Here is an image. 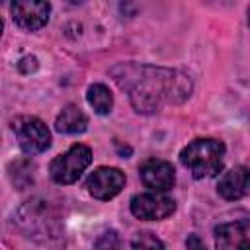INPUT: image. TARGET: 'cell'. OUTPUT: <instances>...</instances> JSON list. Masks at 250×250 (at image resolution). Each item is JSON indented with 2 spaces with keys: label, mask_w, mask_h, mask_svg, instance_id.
<instances>
[{
  "label": "cell",
  "mask_w": 250,
  "mask_h": 250,
  "mask_svg": "<svg viewBox=\"0 0 250 250\" xmlns=\"http://www.w3.org/2000/svg\"><path fill=\"white\" fill-rule=\"evenodd\" d=\"M225 145L217 139H195L180 152V162L195 180L211 178L223 168Z\"/></svg>",
  "instance_id": "obj_2"
},
{
  "label": "cell",
  "mask_w": 250,
  "mask_h": 250,
  "mask_svg": "<svg viewBox=\"0 0 250 250\" xmlns=\"http://www.w3.org/2000/svg\"><path fill=\"white\" fill-rule=\"evenodd\" d=\"M88 127V117L86 113L74 105V104H68L61 109V113L57 115V121H55V129L59 133H66V135H78V133H84Z\"/></svg>",
  "instance_id": "obj_12"
},
{
  "label": "cell",
  "mask_w": 250,
  "mask_h": 250,
  "mask_svg": "<svg viewBox=\"0 0 250 250\" xmlns=\"http://www.w3.org/2000/svg\"><path fill=\"white\" fill-rule=\"evenodd\" d=\"M18 223L27 232V236H59V215L45 199H27L18 209Z\"/></svg>",
  "instance_id": "obj_3"
},
{
  "label": "cell",
  "mask_w": 250,
  "mask_h": 250,
  "mask_svg": "<svg viewBox=\"0 0 250 250\" xmlns=\"http://www.w3.org/2000/svg\"><path fill=\"white\" fill-rule=\"evenodd\" d=\"M215 246L223 250L250 248V219L223 223L215 227Z\"/></svg>",
  "instance_id": "obj_10"
},
{
  "label": "cell",
  "mask_w": 250,
  "mask_h": 250,
  "mask_svg": "<svg viewBox=\"0 0 250 250\" xmlns=\"http://www.w3.org/2000/svg\"><path fill=\"white\" fill-rule=\"evenodd\" d=\"M18 145L27 154H39L51 146V133L47 125L33 115H20L12 121Z\"/></svg>",
  "instance_id": "obj_5"
},
{
  "label": "cell",
  "mask_w": 250,
  "mask_h": 250,
  "mask_svg": "<svg viewBox=\"0 0 250 250\" xmlns=\"http://www.w3.org/2000/svg\"><path fill=\"white\" fill-rule=\"evenodd\" d=\"M119 246V238H117V232L109 230V232H104L102 238L96 242V248H117Z\"/></svg>",
  "instance_id": "obj_16"
},
{
  "label": "cell",
  "mask_w": 250,
  "mask_h": 250,
  "mask_svg": "<svg viewBox=\"0 0 250 250\" xmlns=\"http://www.w3.org/2000/svg\"><path fill=\"white\" fill-rule=\"evenodd\" d=\"M86 100L94 107V111L100 113V115L109 113L111 107H113V96H111V92H109V88L105 84H92L88 88Z\"/></svg>",
  "instance_id": "obj_13"
},
{
  "label": "cell",
  "mask_w": 250,
  "mask_h": 250,
  "mask_svg": "<svg viewBox=\"0 0 250 250\" xmlns=\"http://www.w3.org/2000/svg\"><path fill=\"white\" fill-rule=\"evenodd\" d=\"M18 68H20L23 74H29V72L37 70V59H35V57H23V59L18 62Z\"/></svg>",
  "instance_id": "obj_17"
},
{
  "label": "cell",
  "mask_w": 250,
  "mask_h": 250,
  "mask_svg": "<svg viewBox=\"0 0 250 250\" xmlns=\"http://www.w3.org/2000/svg\"><path fill=\"white\" fill-rule=\"evenodd\" d=\"M248 23H250V8H248Z\"/></svg>",
  "instance_id": "obj_20"
},
{
  "label": "cell",
  "mask_w": 250,
  "mask_h": 250,
  "mask_svg": "<svg viewBox=\"0 0 250 250\" xmlns=\"http://www.w3.org/2000/svg\"><path fill=\"white\" fill-rule=\"evenodd\" d=\"M70 4H80V2H84V0H68Z\"/></svg>",
  "instance_id": "obj_19"
},
{
  "label": "cell",
  "mask_w": 250,
  "mask_h": 250,
  "mask_svg": "<svg viewBox=\"0 0 250 250\" xmlns=\"http://www.w3.org/2000/svg\"><path fill=\"white\" fill-rule=\"evenodd\" d=\"M217 191L221 197L229 201L242 199L244 195L250 193V170L246 166H234L227 170L217 184Z\"/></svg>",
  "instance_id": "obj_11"
},
{
  "label": "cell",
  "mask_w": 250,
  "mask_h": 250,
  "mask_svg": "<svg viewBox=\"0 0 250 250\" xmlns=\"http://www.w3.org/2000/svg\"><path fill=\"white\" fill-rule=\"evenodd\" d=\"M176 211V201L164 191L137 193L131 199V213L143 221H160Z\"/></svg>",
  "instance_id": "obj_6"
},
{
  "label": "cell",
  "mask_w": 250,
  "mask_h": 250,
  "mask_svg": "<svg viewBox=\"0 0 250 250\" xmlns=\"http://www.w3.org/2000/svg\"><path fill=\"white\" fill-rule=\"evenodd\" d=\"M115 84L129 94L131 105L139 113H154L162 105H176L189 98L191 78L176 68L121 62L111 68Z\"/></svg>",
  "instance_id": "obj_1"
},
{
  "label": "cell",
  "mask_w": 250,
  "mask_h": 250,
  "mask_svg": "<svg viewBox=\"0 0 250 250\" xmlns=\"http://www.w3.org/2000/svg\"><path fill=\"white\" fill-rule=\"evenodd\" d=\"M51 4L47 0H12V18L25 31H37L49 21Z\"/></svg>",
  "instance_id": "obj_8"
},
{
  "label": "cell",
  "mask_w": 250,
  "mask_h": 250,
  "mask_svg": "<svg viewBox=\"0 0 250 250\" xmlns=\"http://www.w3.org/2000/svg\"><path fill=\"white\" fill-rule=\"evenodd\" d=\"M139 174L143 184L152 191H168L174 188L176 182L172 164L160 158H146L139 166Z\"/></svg>",
  "instance_id": "obj_9"
},
{
  "label": "cell",
  "mask_w": 250,
  "mask_h": 250,
  "mask_svg": "<svg viewBox=\"0 0 250 250\" xmlns=\"http://www.w3.org/2000/svg\"><path fill=\"white\" fill-rule=\"evenodd\" d=\"M123 186H125V174L119 168H111V166L96 168L86 180L88 193L100 201H107L115 197L123 189Z\"/></svg>",
  "instance_id": "obj_7"
},
{
  "label": "cell",
  "mask_w": 250,
  "mask_h": 250,
  "mask_svg": "<svg viewBox=\"0 0 250 250\" xmlns=\"http://www.w3.org/2000/svg\"><path fill=\"white\" fill-rule=\"evenodd\" d=\"M12 166L18 170V174H16V172H10V178H12L14 186H18V189L27 188V186L33 182V164L27 160L25 166H23V160H18V162H14Z\"/></svg>",
  "instance_id": "obj_14"
},
{
  "label": "cell",
  "mask_w": 250,
  "mask_h": 250,
  "mask_svg": "<svg viewBox=\"0 0 250 250\" xmlns=\"http://www.w3.org/2000/svg\"><path fill=\"white\" fill-rule=\"evenodd\" d=\"M131 246L133 248H164V244L156 238V236H152L150 232H139L137 234V238L131 242Z\"/></svg>",
  "instance_id": "obj_15"
},
{
  "label": "cell",
  "mask_w": 250,
  "mask_h": 250,
  "mask_svg": "<svg viewBox=\"0 0 250 250\" xmlns=\"http://www.w3.org/2000/svg\"><path fill=\"white\" fill-rule=\"evenodd\" d=\"M186 246H188V248H191V246H197V248H201V246H203V242H201V240H199L195 234H191V236L186 240Z\"/></svg>",
  "instance_id": "obj_18"
},
{
  "label": "cell",
  "mask_w": 250,
  "mask_h": 250,
  "mask_svg": "<svg viewBox=\"0 0 250 250\" xmlns=\"http://www.w3.org/2000/svg\"><path fill=\"white\" fill-rule=\"evenodd\" d=\"M90 162H92V150L86 145L76 143L51 162L49 174L57 184H74L82 176V172L90 166Z\"/></svg>",
  "instance_id": "obj_4"
}]
</instances>
